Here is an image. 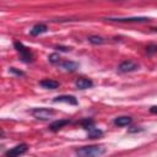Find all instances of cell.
<instances>
[{
  "instance_id": "cell-1",
  "label": "cell",
  "mask_w": 157,
  "mask_h": 157,
  "mask_svg": "<svg viewBox=\"0 0 157 157\" xmlns=\"http://www.w3.org/2000/svg\"><path fill=\"white\" fill-rule=\"evenodd\" d=\"M105 147L102 145L83 146L76 151V157H101L105 153Z\"/></svg>"
},
{
  "instance_id": "cell-2",
  "label": "cell",
  "mask_w": 157,
  "mask_h": 157,
  "mask_svg": "<svg viewBox=\"0 0 157 157\" xmlns=\"http://www.w3.org/2000/svg\"><path fill=\"white\" fill-rule=\"evenodd\" d=\"M13 47H15L16 52L20 54V58H21V60L23 63H32L33 61V54H32V52L27 47H25L23 43L16 40V42H13Z\"/></svg>"
},
{
  "instance_id": "cell-3",
  "label": "cell",
  "mask_w": 157,
  "mask_h": 157,
  "mask_svg": "<svg viewBox=\"0 0 157 157\" xmlns=\"http://www.w3.org/2000/svg\"><path fill=\"white\" fill-rule=\"evenodd\" d=\"M54 110L53 109H49V108H34L31 110V114L37 118V119H40V120H48L50 119L53 115H54Z\"/></svg>"
},
{
  "instance_id": "cell-4",
  "label": "cell",
  "mask_w": 157,
  "mask_h": 157,
  "mask_svg": "<svg viewBox=\"0 0 157 157\" xmlns=\"http://www.w3.org/2000/svg\"><path fill=\"white\" fill-rule=\"evenodd\" d=\"M28 150V146L26 144H20V145H16L15 147L7 150L5 152V156L6 157H20L21 155H23L26 151Z\"/></svg>"
},
{
  "instance_id": "cell-5",
  "label": "cell",
  "mask_w": 157,
  "mask_h": 157,
  "mask_svg": "<svg viewBox=\"0 0 157 157\" xmlns=\"http://www.w3.org/2000/svg\"><path fill=\"white\" fill-rule=\"evenodd\" d=\"M137 69H139V65L132 60H125V61L120 63L118 66V70L120 72H131V71H135Z\"/></svg>"
},
{
  "instance_id": "cell-6",
  "label": "cell",
  "mask_w": 157,
  "mask_h": 157,
  "mask_svg": "<svg viewBox=\"0 0 157 157\" xmlns=\"http://www.w3.org/2000/svg\"><path fill=\"white\" fill-rule=\"evenodd\" d=\"M109 21H117V22H150L151 18L148 17H119V18H108Z\"/></svg>"
},
{
  "instance_id": "cell-7",
  "label": "cell",
  "mask_w": 157,
  "mask_h": 157,
  "mask_svg": "<svg viewBox=\"0 0 157 157\" xmlns=\"http://www.w3.org/2000/svg\"><path fill=\"white\" fill-rule=\"evenodd\" d=\"M54 103H58V102H63V103H67V104H72V105H76L77 104V99L74 97V96H69V94H63V96H58L53 99Z\"/></svg>"
},
{
  "instance_id": "cell-8",
  "label": "cell",
  "mask_w": 157,
  "mask_h": 157,
  "mask_svg": "<svg viewBox=\"0 0 157 157\" xmlns=\"http://www.w3.org/2000/svg\"><path fill=\"white\" fill-rule=\"evenodd\" d=\"M75 86H76L78 90H86V88H91V87L93 86V82H92L90 78L78 77V78L75 81Z\"/></svg>"
},
{
  "instance_id": "cell-9",
  "label": "cell",
  "mask_w": 157,
  "mask_h": 157,
  "mask_svg": "<svg viewBox=\"0 0 157 157\" xmlns=\"http://www.w3.org/2000/svg\"><path fill=\"white\" fill-rule=\"evenodd\" d=\"M39 85L43 87V88H47V90H55L59 87V82L58 81H54L52 78H45V80H42L39 82Z\"/></svg>"
},
{
  "instance_id": "cell-10",
  "label": "cell",
  "mask_w": 157,
  "mask_h": 157,
  "mask_svg": "<svg viewBox=\"0 0 157 157\" xmlns=\"http://www.w3.org/2000/svg\"><path fill=\"white\" fill-rule=\"evenodd\" d=\"M70 123V120L69 119H60V120H55V121H53L50 125H49V129L52 130V131H58V130H60L61 128H64L66 124H69Z\"/></svg>"
},
{
  "instance_id": "cell-11",
  "label": "cell",
  "mask_w": 157,
  "mask_h": 157,
  "mask_svg": "<svg viewBox=\"0 0 157 157\" xmlns=\"http://www.w3.org/2000/svg\"><path fill=\"white\" fill-rule=\"evenodd\" d=\"M48 31V27L44 25V23H38V25H34L31 29V36H39L42 33H45Z\"/></svg>"
},
{
  "instance_id": "cell-12",
  "label": "cell",
  "mask_w": 157,
  "mask_h": 157,
  "mask_svg": "<svg viewBox=\"0 0 157 157\" xmlns=\"http://www.w3.org/2000/svg\"><path fill=\"white\" fill-rule=\"evenodd\" d=\"M132 121V119L130 117H126V115H123V117H118L114 119V124L117 126H126L129 125L130 123Z\"/></svg>"
},
{
  "instance_id": "cell-13",
  "label": "cell",
  "mask_w": 157,
  "mask_h": 157,
  "mask_svg": "<svg viewBox=\"0 0 157 157\" xmlns=\"http://www.w3.org/2000/svg\"><path fill=\"white\" fill-rule=\"evenodd\" d=\"M61 67H63L64 70H66V71L72 72V71H75V70H77V69H78V64H77V63H75V61L66 60V61L61 63Z\"/></svg>"
},
{
  "instance_id": "cell-14",
  "label": "cell",
  "mask_w": 157,
  "mask_h": 157,
  "mask_svg": "<svg viewBox=\"0 0 157 157\" xmlns=\"http://www.w3.org/2000/svg\"><path fill=\"white\" fill-rule=\"evenodd\" d=\"M87 131H88V137L90 139H97V137H99V136H102V134H103V131L102 130H99L98 128H94L93 125L92 126H90L88 129H86Z\"/></svg>"
},
{
  "instance_id": "cell-15",
  "label": "cell",
  "mask_w": 157,
  "mask_h": 157,
  "mask_svg": "<svg viewBox=\"0 0 157 157\" xmlns=\"http://www.w3.org/2000/svg\"><path fill=\"white\" fill-rule=\"evenodd\" d=\"M88 42L92 43V44H103L104 43V39L99 36H91L88 38Z\"/></svg>"
},
{
  "instance_id": "cell-16",
  "label": "cell",
  "mask_w": 157,
  "mask_h": 157,
  "mask_svg": "<svg viewBox=\"0 0 157 157\" xmlns=\"http://www.w3.org/2000/svg\"><path fill=\"white\" fill-rule=\"evenodd\" d=\"M48 59H49V61H50L52 64H56V63L60 61V56H59V54H56V53L50 54V55L48 56Z\"/></svg>"
},
{
  "instance_id": "cell-17",
  "label": "cell",
  "mask_w": 157,
  "mask_h": 157,
  "mask_svg": "<svg viewBox=\"0 0 157 157\" xmlns=\"http://www.w3.org/2000/svg\"><path fill=\"white\" fill-rule=\"evenodd\" d=\"M80 123H81V125H82L85 129H88L90 126L93 125V120H91V119H83V120H81Z\"/></svg>"
},
{
  "instance_id": "cell-18",
  "label": "cell",
  "mask_w": 157,
  "mask_h": 157,
  "mask_svg": "<svg viewBox=\"0 0 157 157\" xmlns=\"http://www.w3.org/2000/svg\"><path fill=\"white\" fill-rule=\"evenodd\" d=\"M146 52L147 54H153V53H157V44H151L146 48Z\"/></svg>"
},
{
  "instance_id": "cell-19",
  "label": "cell",
  "mask_w": 157,
  "mask_h": 157,
  "mask_svg": "<svg viewBox=\"0 0 157 157\" xmlns=\"http://www.w3.org/2000/svg\"><path fill=\"white\" fill-rule=\"evenodd\" d=\"M10 72H12V74H16L17 76H23V75H25V72H23V71H21V70H17L16 67H10Z\"/></svg>"
},
{
  "instance_id": "cell-20",
  "label": "cell",
  "mask_w": 157,
  "mask_h": 157,
  "mask_svg": "<svg viewBox=\"0 0 157 157\" xmlns=\"http://www.w3.org/2000/svg\"><path fill=\"white\" fill-rule=\"evenodd\" d=\"M58 49L61 50V52H69V50H71V48H67V47H58Z\"/></svg>"
},
{
  "instance_id": "cell-21",
  "label": "cell",
  "mask_w": 157,
  "mask_h": 157,
  "mask_svg": "<svg viewBox=\"0 0 157 157\" xmlns=\"http://www.w3.org/2000/svg\"><path fill=\"white\" fill-rule=\"evenodd\" d=\"M150 112H151V113H153V114H157V105L151 107V108H150Z\"/></svg>"
}]
</instances>
